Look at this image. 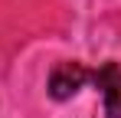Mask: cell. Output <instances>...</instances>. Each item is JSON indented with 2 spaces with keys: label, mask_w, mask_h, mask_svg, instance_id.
Returning a JSON list of instances; mask_svg holds the SVG:
<instances>
[{
  "label": "cell",
  "mask_w": 121,
  "mask_h": 118,
  "mask_svg": "<svg viewBox=\"0 0 121 118\" xmlns=\"http://www.w3.org/2000/svg\"><path fill=\"white\" fill-rule=\"evenodd\" d=\"M88 79H92V72H88L82 62H75V59H62V62L52 66L46 89H49V95L56 98V102H69L79 89H85Z\"/></svg>",
  "instance_id": "1"
},
{
  "label": "cell",
  "mask_w": 121,
  "mask_h": 118,
  "mask_svg": "<svg viewBox=\"0 0 121 118\" xmlns=\"http://www.w3.org/2000/svg\"><path fill=\"white\" fill-rule=\"evenodd\" d=\"M92 82L101 92L105 102V115L108 118H121V66L118 62H101L92 72Z\"/></svg>",
  "instance_id": "2"
}]
</instances>
